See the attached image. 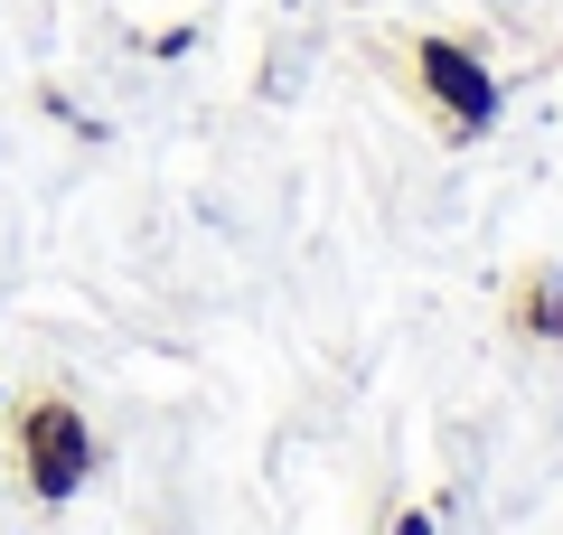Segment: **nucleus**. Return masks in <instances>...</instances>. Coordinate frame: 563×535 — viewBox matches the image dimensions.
<instances>
[{
    "instance_id": "1",
    "label": "nucleus",
    "mask_w": 563,
    "mask_h": 535,
    "mask_svg": "<svg viewBox=\"0 0 563 535\" xmlns=\"http://www.w3.org/2000/svg\"><path fill=\"white\" fill-rule=\"evenodd\" d=\"M10 460H20V489L38 498V507H76V498L95 489V470H103V433L85 423L76 395L38 385V395L10 414Z\"/></svg>"
},
{
    "instance_id": "2",
    "label": "nucleus",
    "mask_w": 563,
    "mask_h": 535,
    "mask_svg": "<svg viewBox=\"0 0 563 535\" xmlns=\"http://www.w3.org/2000/svg\"><path fill=\"white\" fill-rule=\"evenodd\" d=\"M404 66H413V95L451 122V141L498 132V76H488V57H479V47L442 39V29H422V39L404 47Z\"/></svg>"
},
{
    "instance_id": "4",
    "label": "nucleus",
    "mask_w": 563,
    "mask_h": 535,
    "mask_svg": "<svg viewBox=\"0 0 563 535\" xmlns=\"http://www.w3.org/2000/svg\"><path fill=\"white\" fill-rule=\"evenodd\" d=\"M395 535H442V526H432V507H404V516H395Z\"/></svg>"
},
{
    "instance_id": "3",
    "label": "nucleus",
    "mask_w": 563,
    "mask_h": 535,
    "mask_svg": "<svg viewBox=\"0 0 563 535\" xmlns=\"http://www.w3.org/2000/svg\"><path fill=\"white\" fill-rule=\"evenodd\" d=\"M507 329L536 338V348H563V273L554 263H526V273L507 282Z\"/></svg>"
}]
</instances>
